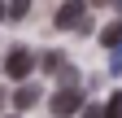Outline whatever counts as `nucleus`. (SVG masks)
Wrapping results in <instances>:
<instances>
[{"mask_svg": "<svg viewBox=\"0 0 122 118\" xmlns=\"http://www.w3.org/2000/svg\"><path fill=\"white\" fill-rule=\"evenodd\" d=\"M79 105H83V87L79 83H61L57 92H52V114L57 118H70Z\"/></svg>", "mask_w": 122, "mask_h": 118, "instance_id": "f257e3e1", "label": "nucleus"}, {"mask_svg": "<svg viewBox=\"0 0 122 118\" xmlns=\"http://www.w3.org/2000/svg\"><path fill=\"white\" fill-rule=\"evenodd\" d=\"M30 70H35V57H30V48H13L5 57V75L9 79H26Z\"/></svg>", "mask_w": 122, "mask_h": 118, "instance_id": "f03ea898", "label": "nucleus"}, {"mask_svg": "<svg viewBox=\"0 0 122 118\" xmlns=\"http://www.w3.org/2000/svg\"><path fill=\"white\" fill-rule=\"evenodd\" d=\"M83 18H87V0H61V9L52 13L57 26H79Z\"/></svg>", "mask_w": 122, "mask_h": 118, "instance_id": "7ed1b4c3", "label": "nucleus"}, {"mask_svg": "<svg viewBox=\"0 0 122 118\" xmlns=\"http://www.w3.org/2000/svg\"><path fill=\"white\" fill-rule=\"evenodd\" d=\"M39 83H26L22 79V87H18V92H13V109H30V105H39Z\"/></svg>", "mask_w": 122, "mask_h": 118, "instance_id": "20e7f679", "label": "nucleus"}, {"mask_svg": "<svg viewBox=\"0 0 122 118\" xmlns=\"http://www.w3.org/2000/svg\"><path fill=\"white\" fill-rule=\"evenodd\" d=\"M100 44H105V48H122V18L109 22V26L100 31Z\"/></svg>", "mask_w": 122, "mask_h": 118, "instance_id": "39448f33", "label": "nucleus"}, {"mask_svg": "<svg viewBox=\"0 0 122 118\" xmlns=\"http://www.w3.org/2000/svg\"><path fill=\"white\" fill-rule=\"evenodd\" d=\"M30 5H35V0H9V5H5V18H13V22H18V18H26V13H30Z\"/></svg>", "mask_w": 122, "mask_h": 118, "instance_id": "423d86ee", "label": "nucleus"}, {"mask_svg": "<svg viewBox=\"0 0 122 118\" xmlns=\"http://www.w3.org/2000/svg\"><path fill=\"white\" fill-rule=\"evenodd\" d=\"M105 118H122V92L109 96V109H105Z\"/></svg>", "mask_w": 122, "mask_h": 118, "instance_id": "0eeeda50", "label": "nucleus"}, {"mask_svg": "<svg viewBox=\"0 0 122 118\" xmlns=\"http://www.w3.org/2000/svg\"><path fill=\"white\" fill-rule=\"evenodd\" d=\"M44 70H48V75H52V70H61V53H48V57H44Z\"/></svg>", "mask_w": 122, "mask_h": 118, "instance_id": "6e6552de", "label": "nucleus"}, {"mask_svg": "<svg viewBox=\"0 0 122 118\" xmlns=\"http://www.w3.org/2000/svg\"><path fill=\"white\" fill-rule=\"evenodd\" d=\"M83 118H105V109H100V105H87V114H83Z\"/></svg>", "mask_w": 122, "mask_h": 118, "instance_id": "1a4fd4ad", "label": "nucleus"}, {"mask_svg": "<svg viewBox=\"0 0 122 118\" xmlns=\"http://www.w3.org/2000/svg\"><path fill=\"white\" fill-rule=\"evenodd\" d=\"M87 5H109V0H87Z\"/></svg>", "mask_w": 122, "mask_h": 118, "instance_id": "9d476101", "label": "nucleus"}, {"mask_svg": "<svg viewBox=\"0 0 122 118\" xmlns=\"http://www.w3.org/2000/svg\"><path fill=\"white\" fill-rule=\"evenodd\" d=\"M0 22H5V5H0Z\"/></svg>", "mask_w": 122, "mask_h": 118, "instance_id": "9b49d317", "label": "nucleus"}, {"mask_svg": "<svg viewBox=\"0 0 122 118\" xmlns=\"http://www.w3.org/2000/svg\"><path fill=\"white\" fill-rule=\"evenodd\" d=\"M113 9H122V0H113Z\"/></svg>", "mask_w": 122, "mask_h": 118, "instance_id": "f8f14e48", "label": "nucleus"}, {"mask_svg": "<svg viewBox=\"0 0 122 118\" xmlns=\"http://www.w3.org/2000/svg\"><path fill=\"white\" fill-rule=\"evenodd\" d=\"M0 105H5V96H0Z\"/></svg>", "mask_w": 122, "mask_h": 118, "instance_id": "ddd939ff", "label": "nucleus"}]
</instances>
